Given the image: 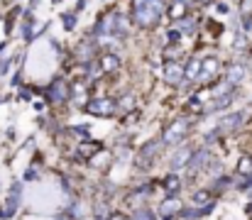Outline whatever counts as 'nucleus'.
<instances>
[{"instance_id":"5701e85b","label":"nucleus","mask_w":252,"mask_h":220,"mask_svg":"<svg viewBox=\"0 0 252 220\" xmlns=\"http://www.w3.org/2000/svg\"><path fill=\"white\" fill-rule=\"evenodd\" d=\"M198 71H201V57L186 54V59H184V78H186V83L193 86V81L198 78Z\"/></svg>"},{"instance_id":"72a5a7b5","label":"nucleus","mask_w":252,"mask_h":220,"mask_svg":"<svg viewBox=\"0 0 252 220\" xmlns=\"http://www.w3.org/2000/svg\"><path fill=\"white\" fill-rule=\"evenodd\" d=\"M86 7H88V0H76V5H74V10L71 12H76V15H81Z\"/></svg>"},{"instance_id":"7ed1b4c3","label":"nucleus","mask_w":252,"mask_h":220,"mask_svg":"<svg viewBox=\"0 0 252 220\" xmlns=\"http://www.w3.org/2000/svg\"><path fill=\"white\" fill-rule=\"evenodd\" d=\"M193 127H196V120H193V118H189V115H184V113H179L176 118H171L167 125L162 127L159 140L164 142L167 149H174V147H179V145H184V142H189V140H191Z\"/></svg>"},{"instance_id":"2eb2a0df","label":"nucleus","mask_w":252,"mask_h":220,"mask_svg":"<svg viewBox=\"0 0 252 220\" xmlns=\"http://www.w3.org/2000/svg\"><path fill=\"white\" fill-rule=\"evenodd\" d=\"M201 17L196 15V12H189V15H184L181 20H176V22H169V27H174L181 37H196L198 32H201Z\"/></svg>"},{"instance_id":"4c0bfd02","label":"nucleus","mask_w":252,"mask_h":220,"mask_svg":"<svg viewBox=\"0 0 252 220\" xmlns=\"http://www.w3.org/2000/svg\"><path fill=\"white\" fill-rule=\"evenodd\" d=\"M37 2H39V0H30V2H27V7H30V10H34V7H37Z\"/></svg>"},{"instance_id":"6ab92c4d","label":"nucleus","mask_w":252,"mask_h":220,"mask_svg":"<svg viewBox=\"0 0 252 220\" xmlns=\"http://www.w3.org/2000/svg\"><path fill=\"white\" fill-rule=\"evenodd\" d=\"M189 206H196V208H211V206H220V198H216L206 186H196L186 201Z\"/></svg>"},{"instance_id":"c756f323","label":"nucleus","mask_w":252,"mask_h":220,"mask_svg":"<svg viewBox=\"0 0 252 220\" xmlns=\"http://www.w3.org/2000/svg\"><path fill=\"white\" fill-rule=\"evenodd\" d=\"M238 17H240V27L238 30L252 39V12H238Z\"/></svg>"},{"instance_id":"bb28decb","label":"nucleus","mask_w":252,"mask_h":220,"mask_svg":"<svg viewBox=\"0 0 252 220\" xmlns=\"http://www.w3.org/2000/svg\"><path fill=\"white\" fill-rule=\"evenodd\" d=\"M233 193H240V196H248V193H252V174H250V176H235Z\"/></svg>"},{"instance_id":"423d86ee","label":"nucleus","mask_w":252,"mask_h":220,"mask_svg":"<svg viewBox=\"0 0 252 220\" xmlns=\"http://www.w3.org/2000/svg\"><path fill=\"white\" fill-rule=\"evenodd\" d=\"M42 95H44V103L49 108H64L71 100V81L59 73L42 88Z\"/></svg>"},{"instance_id":"aec40b11","label":"nucleus","mask_w":252,"mask_h":220,"mask_svg":"<svg viewBox=\"0 0 252 220\" xmlns=\"http://www.w3.org/2000/svg\"><path fill=\"white\" fill-rule=\"evenodd\" d=\"M95 62H98V66H100L103 76H113V73H118L120 69H123V59H120L115 52H100Z\"/></svg>"},{"instance_id":"412c9836","label":"nucleus","mask_w":252,"mask_h":220,"mask_svg":"<svg viewBox=\"0 0 252 220\" xmlns=\"http://www.w3.org/2000/svg\"><path fill=\"white\" fill-rule=\"evenodd\" d=\"M115 208H118L115 201H108V198H98V196H95V198L91 201V218L93 220H108Z\"/></svg>"},{"instance_id":"ea45409f","label":"nucleus","mask_w":252,"mask_h":220,"mask_svg":"<svg viewBox=\"0 0 252 220\" xmlns=\"http://www.w3.org/2000/svg\"><path fill=\"white\" fill-rule=\"evenodd\" d=\"M250 130H252V120H250Z\"/></svg>"},{"instance_id":"cd10ccee","label":"nucleus","mask_w":252,"mask_h":220,"mask_svg":"<svg viewBox=\"0 0 252 220\" xmlns=\"http://www.w3.org/2000/svg\"><path fill=\"white\" fill-rule=\"evenodd\" d=\"M59 17H62V27H64L66 32H74V30L79 27V15H76V12H71V10H64Z\"/></svg>"},{"instance_id":"6e6552de","label":"nucleus","mask_w":252,"mask_h":220,"mask_svg":"<svg viewBox=\"0 0 252 220\" xmlns=\"http://www.w3.org/2000/svg\"><path fill=\"white\" fill-rule=\"evenodd\" d=\"M22 196H25V184L22 181H12L7 186L5 201H0V220H12L22 211Z\"/></svg>"},{"instance_id":"f3484780","label":"nucleus","mask_w":252,"mask_h":220,"mask_svg":"<svg viewBox=\"0 0 252 220\" xmlns=\"http://www.w3.org/2000/svg\"><path fill=\"white\" fill-rule=\"evenodd\" d=\"M186 189V181L181 174H171V171H164L159 176V191L162 196H181Z\"/></svg>"},{"instance_id":"9d476101","label":"nucleus","mask_w":252,"mask_h":220,"mask_svg":"<svg viewBox=\"0 0 252 220\" xmlns=\"http://www.w3.org/2000/svg\"><path fill=\"white\" fill-rule=\"evenodd\" d=\"M193 147L196 145L189 140V142L174 147V149H167V154H164V169L171 171V174H184V169H186V164H189V159L193 154Z\"/></svg>"},{"instance_id":"0eeeda50","label":"nucleus","mask_w":252,"mask_h":220,"mask_svg":"<svg viewBox=\"0 0 252 220\" xmlns=\"http://www.w3.org/2000/svg\"><path fill=\"white\" fill-rule=\"evenodd\" d=\"M84 113L93 115V118H100V120L118 118L115 98H113V95H108V93H93V95L88 98V103L84 105Z\"/></svg>"},{"instance_id":"1a4fd4ad","label":"nucleus","mask_w":252,"mask_h":220,"mask_svg":"<svg viewBox=\"0 0 252 220\" xmlns=\"http://www.w3.org/2000/svg\"><path fill=\"white\" fill-rule=\"evenodd\" d=\"M220 76H223V62L216 54H206L201 59V71H198V78L193 81V88H208Z\"/></svg>"},{"instance_id":"7c9ffc66","label":"nucleus","mask_w":252,"mask_h":220,"mask_svg":"<svg viewBox=\"0 0 252 220\" xmlns=\"http://www.w3.org/2000/svg\"><path fill=\"white\" fill-rule=\"evenodd\" d=\"M181 39H184V37H181L174 27H167V30H164V44H181Z\"/></svg>"},{"instance_id":"f03ea898","label":"nucleus","mask_w":252,"mask_h":220,"mask_svg":"<svg viewBox=\"0 0 252 220\" xmlns=\"http://www.w3.org/2000/svg\"><path fill=\"white\" fill-rule=\"evenodd\" d=\"M167 154V147L159 140V135L145 140L142 145L135 147V154H132V164H130V171L137 174V176H152L155 166L164 159Z\"/></svg>"},{"instance_id":"b1692460","label":"nucleus","mask_w":252,"mask_h":220,"mask_svg":"<svg viewBox=\"0 0 252 220\" xmlns=\"http://www.w3.org/2000/svg\"><path fill=\"white\" fill-rule=\"evenodd\" d=\"M233 174H235V176H250L252 174V152H243V154L238 157V164H235Z\"/></svg>"},{"instance_id":"58836bf2","label":"nucleus","mask_w":252,"mask_h":220,"mask_svg":"<svg viewBox=\"0 0 252 220\" xmlns=\"http://www.w3.org/2000/svg\"><path fill=\"white\" fill-rule=\"evenodd\" d=\"M59 2H64V0H52V5H59Z\"/></svg>"},{"instance_id":"ddd939ff","label":"nucleus","mask_w":252,"mask_h":220,"mask_svg":"<svg viewBox=\"0 0 252 220\" xmlns=\"http://www.w3.org/2000/svg\"><path fill=\"white\" fill-rule=\"evenodd\" d=\"M248 73H250V62H235V59H230L223 66V81H228L233 88H243Z\"/></svg>"},{"instance_id":"f704fd0d","label":"nucleus","mask_w":252,"mask_h":220,"mask_svg":"<svg viewBox=\"0 0 252 220\" xmlns=\"http://www.w3.org/2000/svg\"><path fill=\"white\" fill-rule=\"evenodd\" d=\"M238 12H252V0H240Z\"/></svg>"},{"instance_id":"4468645a","label":"nucleus","mask_w":252,"mask_h":220,"mask_svg":"<svg viewBox=\"0 0 252 220\" xmlns=\"http://www.w3.org/2000/svg\"><path fill=\"white\" fill-rule=\"evenodd\" d=\"M233 184H235V174L233 171H225V174H220V176H216V179H211V181H206L203 186L216 196V198H225L228 193H233Z\"/></svg>"},{"instance_id":"f257e3e1","label":"nucleus","mask_w":252,"mask_h":220,"mask_svg":"<svg viewBox=\"0 0 252 220\" xmlns=\"http://www.w3.org/2000/svg\"><path fill=\"white\" fill-rule=\"evenodd\" d=\"M130 20L142 32H155L167 17V0H130Z\"/></svg>"},{"instance_id":"9b49d317","label":"nucleus","mask_w":252,"mask_h":220,"mask_svg":"<svg viewBox=\"0 0 252 220\" xmlns=\"http://www.w3.org/2000/svg\"><path fill=\"white\" fill-rule=\"evenodd\" d=\"M115 17H118V10H115V7H108V10L98 12V17L93 20L88 34H91L95 42H100V39H105V37H115Z\"/></svg>"},{"instance_id":"39448f33","label":"nucleus","mask_w":252,"mask_h":220,"mask_svg":"<svg viewBox=\"0 0 252 220\" xmlns=\"http://www.w3.org/2000/svg\"><path fill=\"white\" fill-rule=\"evenodd\" d=\"M218 154H216V147L211 145H198L193 147V154H191V159H189V164H186V169H184V181L186 184H196L198 179H203V174H206V169L211 166V161L216 159Z\"/></svg>"},{"instance_id":"a19ab883","label":"nucleus","mask_w":252,"mask_h":220,"mask_svg":"<svg viewBox=\"0 0 252 220\" xmlns=\"http://www.w3.org/2000/svg\"><path fill=\"white\" fill-rule=\"evenodd\" d=\"M0 191H2V186H0Z\"/></svg>"},{"instance_id":"20e7f679","label":"nucleus","mask_w":252,"mask_h":220,"mask_svg":"<svg viewBox=\"0 0 252 220\" xmlns=\"http://www.w3.org/2000/svg\"><path fill=\"white\" fill-rule=\"evenodd\" d=\"M250 120H252V110L250 108H235V110H228L223 113L218 120H216V127L218 132L223 135V140H235L240 132H245L250 127Z\"/></svg>"},{"instance_id":"c9c22d12","label":"nucleus","mask_w":252,"mask_h":220,"mask_svg":"<svg viewBox=\"0 0 252 220\" xmlns=\"http://www.w3.org/2000/svg\"><path fill=\"white\" fill-rule=\"evenodd\" d=\"M32 108H34L37 113H44V108H47V103H44V100H32Z\"/></svg>"},{"instance_id":"dca6fc26","label":"nucleus","mask_w":252,"mask_h":220,"mask_svg":"<svg viewBox=\"0 0 252 220\" xmlns=\"http://www.w3.org/2000/svg\"><path fill=\"white\" fill-rule=\"evenodd\" d=\"M162 81L169 88H181L184 78V62H162Z\"/></svg>"},{"instance_id":"393cba45","label":"nucleus","mask_w":252,"mask_h":220,"mask_svg":"<svg viewBox=\"0 0 252 220\" xmlns=\"http://www.w3.org/2000/svg\"><path fill=\"white\" fill-rule=\"evenodd\" d=\"M228 169H225V161L220 159V157H216L213 161H211V166L206 169V174H203V179L206 181H211V179H216V176H220V174H225Z\"/></svg>"},{"instance_id":"2f4dec72","label":"nucleus","mask_w":252,"mask_h":220,"mask_svg":"<svg viewBox=\"0 0 252 220\" xmlns=\"http://www.w3.org/2000/svg\"><path fill=\"white\" fill-rule=\"evenodd\" d=\"M213 7H216V12H218L220 17H225V15H230V12H233V7H230L228 2H223V0H220V2L216 0V2H213Z\"/></svg>"},{"instance_id":"4be33fe9","label":"nucleus","mask_w":252,"mask_h":220,"mask_svg":"<svg viewBox=\"0 0 252 220\" xmlns=\"http://www.w3.org/2000/svg\"><path fill=\"white\" fill-rule=\"evenodd\" d=\"M130 34H132V20H130V12H120V10H118V17H115V37H118L120 42H125Z\"/></svg>"},{"instance_id":"f8f14e48","label":"nucleus","mask_w":252,"mask_h":220,"mask_svg":"<svg viewBox=\"0 0 252 220\" xmlns=\"http://www.w3.org/2000/svg\"><path fill=\"white\" fill-rule=\"evenodd\" d=\"M98 54H100V44H98L91 34H86L84 39L71 49V62H74V64H79V66H84V64L95 62V59H98Z\"/></svg>"},{"instance_id":"a878e982","label":"nucleus","mask_w":252,"mask_h":220,"mask_svg":"<svg viewBox=\"0 0 252 220\" xmlns=\"http://www.w3.org/2000/svg\"><path fill=\"white\" fill-rule=\"evenodd\" d=\"M127 218H130V220H159L152 206H142V208H135V211H130V213H127Z\"/></svg>"},{"instance_id":"473e14b6","label":"nucleus","mask_w":252,"mask_h":220,"mask_svg":"<svg viewBox=\"0 0 252 220\" xmlns=\"http://www.w3.org/2000/svg\"><path fill=\"white\" fill-rule=\"evenodd\" d=\"M17 62V57H5V59H0V76H5V73L10 71V66Z\"/></svg>"},{"instance_id":"a211bd4d","label":"nucleus","mask_w":252,"mask_h":220,"mask_svg":"<svg viewBox=\"0 0 252 220\" xmlns=\"http://www.w3.org/2000/svg\"><path fill=\"white\" fill-rule=\"evenodd\" d=\"M137 93L132 91V88H125V91H120L118 95H115V108H118V115L120 118H127V115H132V113H137Z\"/></svg>"},{"instance_id":"e433bc0d","label":"nucleus","mask_w":252,"mask_h":220,"mask_svg":"<svg viewBox=\"0 0 252 220\" xmlns=\"http://www.w3.org/2000/svg\"><path fill=\"white\" fill-rule=\"evenodd\" d=\"M193 2H196V5H213L216 0H193Z\"/></svg>"},{"instance_id":"c85d7f7f","label":"nucleus","mask_w":252,"mask_h":220,"mask_svg":"<svg viewBox=\"0 0 252 220\" xmlns=\"http://www.w3.org/2000/svg\"><path fill=\"white\" fill-rule=\"evenodd\" d=\"M42 181V169L37 166H27L22 171V184H39Z\"/></svg>"}]
</instances>
